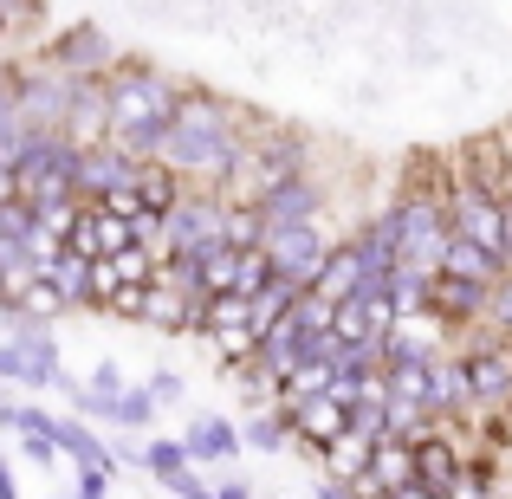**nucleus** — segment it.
<instances>
[{
    "instance_id": "obj_1",
    "label": "nucleus",
    "mask_w": 512,
    "mask_h": 499,
    "mask_svg": "<svg viewBox=\"0 0 512 499\" xmlns=\"http://www.w3.org/2000/svg\"><path fill=\"white\" fill-rule=\"evenodd\" d=\"M175 85L169 78H156V72H124L111 85V137L124 143L130 156H163V137H169V124H175Z\"/></svg>"
},
{
    "instance_id": "obj_2",
    "label": "nucleus",
    "mask_w": 512,
    "mask_h": 499,
    "mask_svg": "<svg viewBox=\"0 0 512 499\" xmlns=\"http://www.w3.org/2000/svg\"><path fill=\"white\" fill-rule=\"evenodd\" d=\"M163 163L188 169V175H234L240 143L227 137L221 104H208V98H182V104H175V124L163 137Z\"/></svg>"
},
{
    "instance_id": "obj_3",
    "label": "nucleus",
    "mask_w": 512,
    "mask_h": 499,
    "mask_svg": "<svg viewBox=\"0 0 512 499\" xmlns=\"http://www.w3.org/2000/svg\"><path fill=\"white\" fill-rule=\"evenodd\" d=\"M396 221V247H402V266H422V273H441V253H448L454 227L441 221V208L428 195H409L402 208H389Z\"/></svg>"
},
{
    "instance_id": "obj_4",
    "label": "nucleus",
    "mask_w": 512,
    "mask_h": 499,
    "mask_svg": "<svg viewBox=\"0 0 512 499\" xmlns=\"http://www.w3.org/2000/svg\"><path fill=\"white\" fill-rule=\"evenodd\" d=\"M214 240H227V201L182 195L163 214V240H156V247L163 253H201V247H214Z\"/></svg>"
},
{
    "instance_id": "obj_5",
    "label": "nucleus",
    "mask_w": 512,
    "mask_h": 499,
    "mask_svg": "<svg viewBox=\"0 0 512 499\" xmlns=\"http://www.w3.org/2000/svg\"><path fill=\"white\" fill-rule=\"evenodd\" d=\"M0 376H7V383H26V389H52V383H65V370H59V344H52L46 331L26 325L20 337H7V344H0Z\"/></svg>"
},
{
    "instance_id": "obj_6",
    "label": "nucleus",
    "mask_w": 512,
    "mask_h": 499,
    "mask_svg": "<svg viewBox=\"0 0 512 499\" xmlns=\"http://www.w3.org/2000/svg\"><path fill=\"white\" fill-rule=\"evenodd\" d=\"M325 253H331V240L318 234L312 221H292V227H273V234H266V260H273L279 273L305 279V286L318 279V266H325Z\"/></svg>"
},
{
    "instance_id": "obj_7",
    "label": "nucleus",
    "mask_w": 512,
    "mask_h": 499,
    "mask_svg": "<svg viewBox=\"0 0 512 499\" xmlns=\"http://www.w3.org/2000/svg\"><path fill=\"white\" fill-rule=\"evenodd\" d=\"M143 156H130L124 143H78V195H91V201H104L111 188H124L130 175H137Z\"/></svg>"
},
{
    "instance_id": "obj_8",
    "label": "nucleus",
    "mask_w": 512,
    "mask_h": 499,
    "mask_svg": "<svg viewBox=\"0 0 512 499\" xmlns=\"http://www.w3.org/2000/svg\"><path fill=\"white\" fill-rule=\"evenodd\" d=\"M78 78H85V72L26 78V85H20V117H26L33 130H65V117H72V98H78Z\"/></svg>"
},
{
    "instance_id": "obj_9",
    "label": "nucleus",
    "mask_w": 512,
    "mask_h": 499,
    "mask_svg": "<svg viewBox=\"0 0 512 499\" xmlns=\"http://www.w3.org/2000/svg\"><path fill=\"white\" fill-rule=\"evenodd\" d=\"M409 480H422L415 441H409V435H389V441H376V461H370V474L357 480V493H363V499H389L396 487H409Z\"/></svg>"
},
{
    "instance_id": "obj_10",
    "label": "nucleus",
    "mask_w": 512,
    "mask_h": 499,
    "mask_svg": "<svg viewBox=\"0 0 512 499\" xmlns=\"http://www.w3.org/2000/svg\"><path fill=\"white\" fill-rule=\"evenodd\" d=\"M318 182H305V175H286V182H273L253 208H260V221H266V234L273 227H292V221H318Z\"/></svg>"
},
{
    "instance_id": "obj_11",
    "label": "nucleus",
    "mask_w": 512,
    "mask_h": 499,
    "mask_svg": "<svg viewBox=\"0 0 512 499\" xmlns=\"http://www.w3.org/2000/svg\"><path fill=\"white\" fill-rule=\"evenodd\" d=\"M363 279H370V260H363V247H357V240H338V247L325 253V266H318L312 292L338 305V299H350V292H363Z\"/></svg>"
},
{
    "instance_id": "obj_12",
    "label": "nucleus",
    "mask_w": 512,
    "mask_h": 499,
    "mask_svg": "<svg viewBox=\"0 0 512 499\" xmlns=\"http://www.w3.org/2000/svg\"><path fill=\"white\" fill-rule=\"evenodd\" d=\"M292 428H299V441H312V448H331L338 435H350V402H338V396L292 402Z\"/></svg>"
},
{
    "instance_id": "obj_13",
    "label": "nucleus",
    "mask_w": 512,
    "mask_h": 499,
    "mask_svg": "<svg viewBox=\"0 0 512 499\" xmlns=\"http://www.w3.org/2000/svg\"><path fill=\"white\" fill-rule=\"evenodd\" d=\"M65 137H72V143L111 137V85H98V78H78V98H72V117H65Z\"/></svg>"
},
{
    "instance_id": "obj_14",
    "label": "nucleus",
    "mask_w": 512,
    "mask_h": 499,
    "mask_svg": "<svg viewBox=\"0 0 512 499\" xmlns=\"http://www.w3.org/2000/svg\"><path fill=\"white\" fill-rule=\"evenodd\" d=\"M467 376H474V396L487 409H512V350L506 344H487L467 357Z\"/></svg>"
},
{
    "instance_id": "obj_15",
    "label": "nucleus",
    "mask_w": 512,
    "mask_h": 499,
    "mask_svg": "<svg viewBox=\"0 0 512 499\" xmlns=\"http://www.w3.org/2000/svg\"><path fill=\"white\" fill-rule=\"evenodd\" d=\"M428 305L448 312V318H474V312L493 305V286H487V279H461V273H435V279H428Z\"/></svg>"
},
{
    "instance_id": "obj_16",
    "label": "nucleus",
    "mask_w": 512,
    "mask_h": 499,
    "mask_svg": "<svg viewBox=\"0 0 512 499\" xmlns=\"http://www.w3.org/2000/svg\"><path fill=\"white\" fill-rule=\"evenodd\" d=\"M500 266H506V253H493V247H480L474 234H461L454 227V240H448V253H441V273H461V279H500Z\"/></svg>"
},
{
    "instance_id": "obj_17",
    "label": "nucleus",
    "mask_w": 512,
    "mask_h": 499,
    "mask_svg": "<svg viewBox=\"0 0 512 499\" xmlns=\"http://www.w3.org/2000/svg\"><path fill=\"white\" fill-rule=\"evenodd\" d=\"M182 441H188V454H195V461H234V454L247 448V435H240L234 422H221V415H201Z\"/></svg>"
},
{
    "instance_id": "obj_18",
    "label": "nucleus",
    "mask_w": 512,
    "mask_h": 499,
    "mask_svg": "<svg viewBox=\"0 0 512 499\" xmlns=\"http://www.w3.org/2000/svg\"><path fill=\"white\" fill-rule=\"evenodd\" d=\"M104 59H111V46L98 39V26H72L65 39H52V65L59 72H98Z\"/></svg>"
},
{
    "instance_id": "obj_19",
    "label": "nucleus",
    "mask_w": 512,
    "mask_h": 499,
    "mask_svg": "<svg viewBox=\"0 0 512 499\" xmlns=\"http://www.w3.org/2000/svg\"><path fill=\"white\" fill-rule=\"evenodd\" d=\"M91 266H98L91 253H72V247H65V253H46L33 279H52L65 299H91Z\"/></svg>"
},
{
    "instance_id": "obj_20",
    "label": "nucleus",
    "mask_w": 512,
    "mask_h": 499,
    "mask_svg": "<svg viewBox=\"0 0 512 499\" xmlns=\"http://www.w3.org/2000/svg\"><path fill=\"white\" fill-rule=\"evenodd\" d=\"M331 389H338V357H305L299 370L286 376V383H279V402H312V396H331Z\"/></svg>"
},
{
    "instance_id": "obj_21",
    "label": "nucleus",
    "mask_w": 512,
    "mask_h": 499,
    "mask_svg": "<svg viewBox=\"0 0 512 499\" xmlns=\"http://www.w3.org/2000/svg\"><path fill=\"white\" fill-rule=\"evenodd\" d=\"M130 182H137V201H143V214H150V221H163V214L175 208V201H182V188H175V175H169L163 163H156V156H143Z\"/></svg>"
},
{
    "instance_id": "obj_22",
    "label": "nucleus",
    "mask_w": 512,
    "mask_h": 499,
    "mask_svg": "<svg viewBox=\"0 0 512 499\" xmlns=\"http://www.w3.org/2000/svg\"><path fill=\"white\" fill-rule=\"evenodd\" d=\"M370 461H376V441H363L357 428H350V435H338V441L325 448V474H331V480H350V487L370 474Z\"/></svg>"
},
{
    "instance_id": "obj_23",
    "label": "nucleus",
    "mask_w": 512,
    "mask_h": 499,
    "mask_svg": "<svg viewBox=\"0 0 512 499\" xmlns=\"http://www.w3.org/2000/svg\"><path fill=\"white\" fill-rule=\"evenodd\" d=\"M383 376H389V402L435 409V363H383Z\"/></svg>"
},
{
    "instance_id": "obj_24",
    "label": "nucleus",
    "mask_w": 512,
    "mask_h": 499,
    "mask_svg": "<svg viewBox=\"0 0 512 499\" xmlns=\"http://www.w3.org/2000/svg\"><path fill=\"white\" fill-rule=\"evenodd\" d=\"M201 331H214V337L253 331V299H247V292H214L208 312H201Z\"/></svg>"
},
{
    "instance_id": "obj_25",
    "label": "nucleus",
    "mask_w": 512,
    "mask_h": 499,
    "mask_svg": "<svg viewBox=\"0 0 512 499\" xmlns=\"http://www.w3.org/2000/svg\"><path fill=\"white\" fill-rule=\"evenodd\" d=\"M299 292H305V279H292V273H273V286L253 299V331H266L273 318H286L292 305H299Z\"/></svg>"
},
{
    "instance_id": "obj_26",
    "label": "nucleus",
    "mask_w": 512,
    "mask_h": 499,
    "mask_svg": "<svg viewBox=\"0 0 512 499\" xmlns=\"http://www.w3.org/2000/svg\"><path fill=\"white\" fill-rule=\"evenodd\" d=\"M474 376L467 363H435V409H474Z\"/></svg>"
},
{
    "instance_id": "obj_27",
    "label": "nucleus",
    "mask_w": 512,
    "mask_h": 499,
    "mask_svg": "<svg viewBox=\"0 0 512 499\" xmlns=\"http://www.w3.org/2000/svg\"><path fill=\"white\" fill-rule=\"evenodd\" d=\"M415 461H422V480H428V487H441V493H454V480H461V474H454V454H448V441H441V435H415Z\"/></svg>"
},
{
    "instance_id": "obj_28",
    "label": "nucleus",
    "mask_w": 512,
    "mask_h": 499,
    "mask_svg": "<svg viewBox=\"0 0 512 499\" xmlns=\"http://www.w3.org/2000/svg\"><path fill=\"white\" fill-rule=\"evenodd\" d=\"M59 448H65V454H72V461H78V467H117V461H111V454H104V448H98V435H91V428H85V422H72V415H59Z\"/></svg>"
},
{
    "instance_id": "obj_29",
    "label": "nucleus",
    "mask_w": 512,
    "mask_h": 499,
    "mask_svg": "<svg viewBox=\"0 0 512 499\" xmlns=\"http://www.w3.org/2000/svg\"><path fill=\"white\" fill-rule=\"evenodd\" d=\"M286 435H299V428H292V409H286V402H279V415H260V422H247V448H260V454H273Z\"/></svg>"
},
{
    "instance_id": "obj_30",
    "label": "nucleus",
    "mask_w": 512,
    "mask_h": 499,
    "mask_svg": "<svg viewBox=\"0 0 512 499\" xmlns=\"http://www.w3.org/2000/svg\"><path fill=\"white\" fill-rule=\"evenodd\" d=\"M188 461H195V454H188V441H150V448H143V467H150L156 480H175Z\"/></svg>"
},
{
    "instance_id": "obj_31",
    "label": "nucleus",
    "mask_w": 512,
    "mask_h": 499,
    "mask_svg": "<svg viewBox=\"0 0 512 499\" xmlns=\"http://www.w3.org/2000/svg\"><path fill=\"white\" fill-rule=\"evenodd\" d=\"M156 402H163L156 389H124V396H117V422H124V428H143L156 415Z\"/></svg>"
},
{
    "instance_id": "obj_32",
    "label": "nucleus",
    "mask_w": 512,
    "mask_h": 499,
    "mask_svg": "<svg viewBox=\"0 0 512 499\" xmlns=\"http://www.w3.org/2000/svg\"><path fill=\"white\" fill-rule=\"evenodd\" d=\"M111 260H117V273H124V286H150V279H156L150 247H143V240H137V247H124V253H111Z\"/></svg>"
},
{
    "instance_id": "obj_33",
    "label": "nucleus",
    "mask_w": 512,
    "mask_h": 499,
    "mask_svg": "<svg viewBox=\"0 0 512 499\" xmlns=\"http://www.w3.org/2000/svg\"><path fill=\"white\" fill-rule=\"evenodd\" d=\"M383 363H435V357H428V344H422V337L389 331V337H383Z\"/></svg>"
},
{
    "instance_id": "obj_34",
    "label": "nucleus",
    "mask_w": 512,
    "mask_h": 499,
    "mask_svg": "<svg viewBox=\"0 0 512 499\" xmlns=\"http://www.w3.org/2000/svg\"><path fill=\"white\" fill-rule=\"evenodd\" d=\"M163 487H169L175 499H214V493H208V487L195 480V467H182V474H175V480H163Z\"/></svg>"
},
{
    "instance_id": "obj_35",
    "label": "nucleus",
    "mask_w": 512,
    "mask_h": 499,
    "mask_svg": "<svg viewBox=\"0 0 512 499\" xmlns=\"http://www.w3.org/2000/svg\"><path fill=\"white\" fill-rule=\"evenodd\" d=\"M487 312H493V318H500V325L512 331V273L500 279V286H493V305H487Z\"/></svg>"
},
{
    "instance_id": "obj_36",
    "label": "nucleus",
    "mask_w": 512,
    "mask_h": 499,
    "mask_svg": "<svg viewBox=\"0 0 512 499\" xmlns=\"http://www.w3.org/2000/svg\"><path fill=\"white\" fill-rule=\"evenodd\" d=\"M150 389H156L163 402H175V396H182V376H175V370H156V376H150Z\"/></svg>"
},
{
    "instance_id": "obj_37",
    "label": "nucleus",
    "mask_w": 512,
    "mask_h": 499,
    "mask_svg": "<svg viewBox=\"0 0 512 499\" xmlns=\"http://www.w3.org/2000/svg\"><path fill=\"white\" fill-rule=\"evenodd\" d=\"M7 201H20V169L0 163V208H7Z\"/></svg>"
},
{
    "instance_id": "obj_38",
    "label": "nucleus",
    "mask_w": 512,
    "mask_h": 499,
    "mask_svg": "<svg viewBox=\"0 0 512 499\" xmlns=\"http://www.w3.org/2000/svg\"><path fill=\"white\" fill-rule=\"evenodd\" d=\"M0 499H20V487H13V474L0 467Z\"/></svg>"
},
{
    "instance_id": "obj_39",
    "label": "nucleus",
    "mask_w": 512,
    "mask_h": 499,
    "mask_svg": "<svg viewBox=\"0 0 512 499\" xmlns=\"http://www.w3.org/2000/svg\"><path fill=\"white\" fill-rule=\"evenodd\" d=\"M0 33H7V7H0Z\"/></svg>"
},
{
    "instance_id": "obj_40",
    "label": "nucleus",
    "mask_w": 512,
    "mask_h": 499,
    "mask_svg": "<svg viewBox=\"0 0 512 499\" xmlns=\"http://www.w3.org/2000/svg\"><path fill=\"white\" fill-rule=\"evenodd\" d=\"M506 208H512V182H506Z\"/></svg>"
},
{
    "instance_id": "obj_41",
    "label": "nucleus",
    "mask_w": 512,
    "mask_h": 499,
    "mask_svg": "<svg viewBox=\"0 0 512 499\" xmlns=\"http://www.w3.org/2000/svg\"><path fill=\"white\" fill-rule=\"evenodd\" d=\"M0 292H7V273H0Z\"/></svg>"
},
{
    "instance_id": "obj_42",
    "label": "nucleus",
    "mask_w": 512,
    "mask_h": 499,
    "mask_svg": "<svg viewBox=\"0 0 512 499\" xmlns=\"http://www.w3.org/2000/svg\"><path fill=\"white\" fill-rule=\"evenodd\" d=\"M78 499H98V493H78Z\"/></svg>"
}]
</instances>
